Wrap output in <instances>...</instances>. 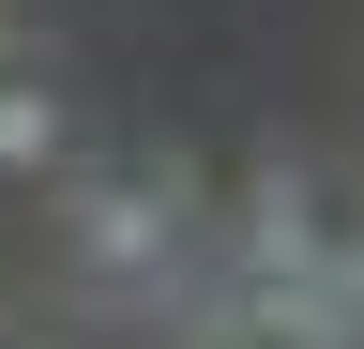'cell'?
I'll return each mask as SVG.
<instances>
[{"mask_svg":"<svg viewBox=\"0 0 364 349\" xmlns=\"http://www.w3.org/2000/svg\"><path fill=\"white\" fill-rule=\"evenodd\" d=\"M213 334H243V349H364L349 289H334V243H318V258H228Z\"/></svg>","mask_w":364,"mask_h":349,"instance_id":"obj_1","label":"cell"},{"mask_svg":"<svg viewBox=\"0 0 364 349\" xmlns=\"http://www.w3.org/2000/svg\"><path fill=\"white\" fill-rule=\"evenodd\" d=\"M61 228H76L91 274H152L182 243V213H167V183H61Z\"/></svg>","mask_w":364,"mask_h":349,"instance_id":"obj_2","label":"cell"},{"mask_svg":"<svg viewBox=\"0 0 364 349\" xmlns=\"http://www.w3.org/2000/svg\"><path fill=\"white\" fill-rule=\"evenodd\" d=\"M243 258H318V198H304V167H258V198H243Z\"/></svg>","mask_w":364,"mask_h":349,"instance_id":"obj_3","label":"cell"},{"mask_svg":"<svg viewBox=\"0 0 364 349\" xmlns=\"http://www.w3.org/2000/svg\"><path fill=\"white\" fill-rule=\"evenodd\" d=\"M0 167H61V107L31 76H0Z\"/></svg>","mask_w":364,"mask_h":349,"instance_id":"obj_4","label":"cell"},{"mask_svg":"<svg viewBox=\"0 0 364 349\" xmlns=\"http://www.w3.org/2000/svg\"><path fill=\"white\" fill-rule=\"evenodd\" d=\"M334 289H349V319H364V243H334Z\"/></svg>","mask_w":364,"mask_h":349,"instance_id":"obj_5","label":"cell"},{"mask_svg":"<svg viewBox=\"0 0 364 349\" xmlns=\"http://www.w3.org/2000/svg\"><path fill=\"white\" fill-rule=\"evenodd\" d=\"M213 349H243V334H213Z\"/></svg>","mask_w":364,"mask_h":349,"instance_id":"obj_6","label":"cell"}]
</instances>
